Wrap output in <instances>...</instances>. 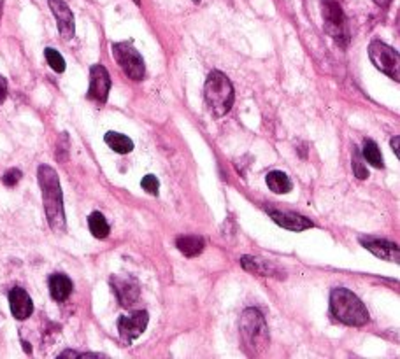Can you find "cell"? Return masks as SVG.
I'll use <instances>...</instances> for the list:
<instances>
[{"label":"cell","instance_id":"cell-15","mask_svg":"<svg viewBox=\"0 0 400 359\" xmlns=\"http://www.w3.org/2000/svg\"><path fill=\"white\" fill-rule=\"evenodd\" d=\"M50 293L56 301H65L73 293V281L63 274H53L50 277Z\"/></svg>","mask_w":400,"mask_h":359},{"label":"cell","instance_id":"cell-13","mask_svg":"<svg viewBox=\"0 0 400 359\" xmlns=\"http://www.w3.org/2000/svg\"><path fill=\"white\" fill-rule=\"evenodd\" d=\"M360 244L367 249L369 252L384 259V262L399 263V247L391 242L383 239H372V237H360Z\"/></svg>","mask_w":400,"mask_h":359},{"label":"cell","instance_id":"cell-22","mask_svg":"<svg viewBox=\"0 0 400 359\" xmlns=\"http://www.w3.org/2000/svg\"><path fill=\"white\" fill-rule=\"evenodd\" d=\"M44 56H46L48 65H50L53 70L58 72V74H62V72L65 70V60H63V56L60 55L56 49L46 48V49H44Z\"/></svg>","mask_w":400,"mask_h":359},{"label":"cell","instance_id":"cell-9","mask_svg":"<svg viewBox=\"0 0 400 359\" xmlns=\"http://www.w3.org/2000/svg\"><path fill=\"white\" fill-rule=\"evenodd\" d=\"M109 92H111V75L105 70V67L93 65L90 69V88L88 98L104 104L107 100Z\"/></svg>","mask_w":400,"mask_h":359},{"label":"cell","instance_id":"cell-7","mask_svg":"<svg viewBox=\"0 0 400 359\" xmlns=\"http://www.w3.org/2000/svg\"><path fill=\"white\" fill-rule=\"evenodd\" d=\"M323 20H325L327 32L330 33L339 44L344 46L349 39L348 23H346V16L337 2H334V0H323Z\"/></svg>","mask_w":400,"mask_h":359},{"label":"cell","instance_id":"cell-19","mask_svg":"<svg viewBox=\"0 0 400 359\" xmlns=\"http://www.w3.org/2000/svg\"><path fill=\"white\" fill-rule=\"evenodd\" d=\"M104 141L112 151H115V153L118 154H128L132 149H134V142H132V139H128L127 135L123 134H118V132H107V134L104 135Z\"/></svg>","mask_w":400,"mask_h":359},{"label":"cell","instance_id":"cell-11","mask_svg":"<svg viewBox=\"0 0 400 359\" xmlns=\"http://www.w3.org/2000/svg\"><path fill=\"white\" fill-rule=\"evenodd\" d=\"M51 7V13L55 14L56 25H58V32L62 36V39L69 41L74 37L75 25H74V14L70 11V7L67 6L63 0H48Z\"/></svg>","mask_w":400,"mask_h":359},{"label":"cell","instance_id":"cell-23","mask_svg":"<svg viewBox=\"0 0 400 359\" xmlns=\"http://www.w3.org/2000/svg\"><path fill=\"white\" fill-rule=\"evenodd\" d=\"M141 186H142V190H144L146 193H149V195H158V190H160V183H158V179L154 176H146V177H142V181H141Z\"/></svg>","mask_w":400,"mask_h":359},{"label":"cell","instance_id":"cell-30","mask_svg":"<svg viewBox=\"0 0 400 359\" xmlns=\"http://www.w3.org/2000/svg\"><path fill=\"white\" fill-rule=\"evenodd\" d=\"M194 2H200V0H194Z\"/></svg>","mask_w":400,"mask_h":359},{"label":"cell","instance_id":"cell-28","mask_svg":"<svg viewBox=\"0 0 400 359\" xmlns=\"http://www.w3.org/2000/svg\"><path fill=\"white\" fill-rule=\"evenodd\" d=\"M399 142H400V137H399V135H397V137L391 139V147H394L395 156H399Z\"/></svg>","mask_w":400,"mask_h":359},{"label":"cell","instance_id":"cell-20","mask_svg":"<svg viewBox=\"0 0 400 359\" xmlns=\"http://www.w3.org/2000/svg\"><path fill=\"white\" fill-rule=\"evenodd\" d=\"M88 226H90V232H92V235L95 237V239H105V237L109 235V232H111L107 219H105L104 214L100 213L90 214Z\"/></svg>","mask_w":400,"mask_h":359},{"label":"cell","instance_id":"cell-17","mask_svg":"<svg viewBox=\"0 0 400 359\" xmlns=\"http://www.w3.org/2000/svg\"><path fill=\"white\" fill-rule=\"evenodd\" d=\"M265 181L269 190L273 193H278V195H286V193L292 191L293 188L290 177L286 176L285 172H279V170H273V172L267 173Z\"/></svg>","mask_w":400,"mask_h":359},{"label":"cell","instance_id":"cell-1","mask_svg":"<svg viewBox=\"0 0 400 359\" xmlns=\"http://www.w3.org/2000/svg\"><path fill=\"white\" fill-rule=\"evenodd\" d=\"M39 186L43 191L44 210H46L50 228L55 233L65 232V213H63V195L60 188L58 173L48 165H41L37 170Z\"/></svg>","mask_w":400,"mask_h":359},{"label":"cell","instance_id":"cell-12","mask_svg":"<svg viewBox=\"0 0 400 359\" xmlns=\"http://www.w3.org/2000/svg\"><path fill=\"white\" fill-rule=\"evenodd\" d=\"M267 214L270 215V219L275 225L283 226L286 230H292V232H304V230L312 228V221H309L304 215L295 214V213H286V210H274L270 207H267Z\"/></svg>","mask_w":400,"mask_h":359},{"label":"cell","instance_id":"cell-14","mask_svg":"<svg viewBox=\"0 0 400 359\" xmlns=\"http://www.w3.org/2000/svg\"><path fill=\"white\" fill-rule=\"evenodd\" d=\"M9 305H11V312H13V316L16 317L18 321L28 319L33 312L32 298H30V294L26 293L25 289H21V287H14V289H11Z\"/></svg>","mask_w":400,"mask_h":359},{"label":"cell","instance_id":"cell-29","mask_svg":"<svg viewBox=\"0 0 400 359\" xmlns=\"http://www.w3.org/2000/svg\"><path fill=\"white\" fill-rule=\"evenodd\" d=\"M374 2L379 4V6H388V4H390V0H374Z\"/></svg>","mask_w":400,"mask_h":359},{"label":"cell","instance_id":"cell-26","mask_svg":"<svg viewBox=\"0 0 400 359\" xmlns=\"http://www.w3.org/2000/svg\"><path fill=\"white\" fill-rule=\"evenodd\" d=\"M7 98V81L4 75H0V104H4Z\"/></svg>","mask_w":400,"mask_h":359},{"label":"cell","instance_id":"cell-3","mask_svg":"<svg viewBox=\"0 0 400 359\" xmlns=\"http://www.w3.org/2000/svg\"><path fill=\"white\" fill-rule=\"evenodd\" d=\"M204 97H206L207 107L211 109L216 118H221L232 109L233 100V86L230 79L226 77L223 72L213 70L207 75L206 86H204Z\"/></svg>","mask_w":400,"mask_h":359},{"label":"cell","instance_id":"cell-8","mask_svg":"<svg viewBox=\"0 0 400 359\" xmlns=\"http://www.w3.org/2000/svg\"><path fill=\"white\" fill-rule=\"evenodd\" d=\"M149 323V314L146 311L134 312L132 316H122L118 319V331L125 342L130 343L132 340H135L137 336L144 333L146 326Z\"/></svg>","mask_w":400,"mask_h":359},{"label":"cell","instance_id":"cell-18","mask_svg":"<svg viewBox=\"0 0 400 359\" xmlns=\"http://www.w3.org/2000/svg\"><path fill=\"white\" fill-rule=\"evenodd\" d=\"M241 264H243L244 270L253 272V274L273 275V277H279L275 267H273V264H270L269 262H263V259L251 258V256H243V259H241Z\"/></svg>","mask_w":400,"mask_h":359},{"label":"cell","instance_id":"cell-25","mask_svg":"<svg viewBox=\"0 0 400 359\" xmlns=\"http://www.w3.org/2000/svg\"><path fill=\"white\" fill-rule=\"evenodd\" d=\"M353 172H354V176L358 177V179H367L369 177V172H367V168L364 167V164H362V160H360V156H358V153H354L353 154Z\"/></svg>","mask_w":400,"mask_h":359},{"label":"cell","instance_id":"cell-27","mask_svg":"<svg viewBox=\"0 0 400 359\" xmlns=\"http://www.w3.org/2000/svg\"><path fill=\"white\" fill-rule=\"evenodd\" d=\"M60 358H81V353H75V350H63L60 354Z\"/></svg>","mask_w":400,"mask_h":359},{"label":"cell","instance_id":"cell-21","mask_svg":"<svg viewBox=\"0 0 400 359\" xmlns=\"http://www.w3.org/2000/svg\"><path fill=\"white\" fill-rule=\"evenodd\" d=\"M364 158L367 160V164H371L372 167L383 168V156H381L379 146L376 142L367 141L364 146Z\"/></svg>","mask_w":400,"mask_h":359},{"label":"cell","instance_id":"cell-2","mask_svg":"<svg viewBox=\"0 0 400 359\" xmlns=\"http://www.w3.org/2000/svg\"><path fill=\"white\" fill-rule=\"evenodd\" d=\"M330 312L335 319L348 326H364L369 321V312L360 298L344 287L332 289Z\"/></svg>","mask_w":400,"mask_h":359},{"label":"cell","instance_id":"cell-6","mask_svg":"<svg viewBox=\"0 0 400 359\" xmlns=\"http://www.w3.org/2000/svg\"><path fill=\"white\" fill-rule=\"evenodd\" d=\"M112 56L120 63L123 72L134 81H141L146 74V65L139 51L130 43H116L112 46Z\"/></svg>","mask_w":400,"mask_h":359},{"label":"cell","instance_id":"cell-16","mask_svg":"<svg viewBox=\"0 0 400 359\" xmlns=\"http://www.w3.org/2000/svg\"><path fill=\"white\" fill-rule=\"evenodd\" d=\"M176 245L184 256H188V258H194V256H199L200 252L204 251V247H206V242H204L202 237H199V235H184V237H179V239L176 240Z\"/></svg>","mask_w":400,"mask_h":359},{"label":"cell","instance_id":"cell-4","mask_svg":"<svg viewBox=\"0 0 400 359\" xmlns=\"http://www.w3.org/2000/svg\"><path fill=\"white\" fill-rule=\"evenodd\" d=\"M241 336L244 345L253 354H260L269 345V330H267L263 314L256 309H248L241 319Z\"/></svg>","mask_w":400,"mask_h":359},{"label":"cell","instance_id":"cell-5","mask_svg":"<svg viewBox=\"0 0 400 359\" xmlns=\"http://www.w3.org/2000/svg\"><path fill=\"white\" fill-rule=\"evenodd\" d=\"M369 58L377 70L384 72L394 81H400V56L394 48L381 41H374L369 46Z\"/></svg>","mask_w":400,"mask_h":359},{"label":"cell","instance_id":"cell-24","mask_svg":"<svg viewBox=\"0 0 400 359\" xmlns=\"http://www.w3.org/2000/svg\"><path fill=\"white\" fill-rule=\"evenodd\" d=\"M20 179H21V172L18 168H11V170H7L6 173H4V177H2V183L6 184L7 188H13V186H16L18 183H20Z\"/></svg>","mask_w":400,"mask_h":359},{"label":"cell","instance_id":"cell-10","mask_svg":"<svg viewBox=\"0 0 400 359\" xmlns=\"http://www.w3.org/2000/svg\"><path fill=\"white\" fill-rule=\"evenodd\" d=\"M111 287L115 291L116 298H118L120 305H123V307H132L139 300V296H141V289H139L137 281H134L132 277L112 275Z\"/></svg>","mask_w":400,"mask_h":359}]
</instances>
